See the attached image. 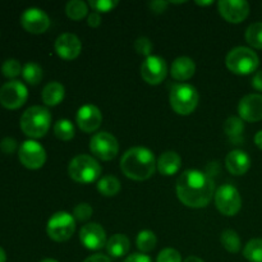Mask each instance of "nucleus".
<instances>
[{
    "label": "nucleus",
    "instance_id": "14",
    "mask_svg": "<svg viewBox=\"0 0 262 262\" xmlns=\"http://www.w3.org/2000/svg\"><path fill=\"white\" fill-rule=\"evenodd\" d=\"M217 8L220 15L229 23L243 22L250 14V4L246 0H222Z\"/></svg>",
    "mask_w": 262,
    "mask_h": 262
},
{
    "label": "nucleus",
    "instance_id": "32",
    "mask_svg": "<svg viewBox=\"0 0 262 262\" xmlns=\"http://www.w3.org/2000/svg\"><path fill=\"white\" fill-rule=\"evenodd\" d=\"M246 41L255 49H262V22L252 23L246 31Z\"/></svg>",
    "mask_w": 262,
    "mask_h": 262
},
{
    "label": "nucleus",
    "instance_id": "39",
    "mask_svg": "<svg viewBox=\"0 0 262 262\" xmlns=\"http://www.w3.org/2000/svg\"><path fill=\"white\" fill-rule=\"evenodd\" d=\"M168 5H169L168 2H161V0H156V2L150 3V8L152 9V12L158 13V14L165 12Z\"/></svg>",
    "mask_w": 262,
    "mask_h": 262
},
{
    "label": "nucleus",
    "instance_id": "41",
    "mask_svg": "<svg viewBox=\"0 0 262 262\" xmlns=\"http://www.w3.org/2000/svg\"><path fill=\"white\" fill-rule=\"evenodd\" d=\"M124 262H151V258L145 253H133L128 256Z\"/></svg>",
    "mask_w": 262,
    "mask_h": 262
},
{
    "label": "nucleus",
    "instance_id": "37",
    "mask_svg": "<svg viewBox=\"0 0 262 262\" xmlns=\"http://www.w3.org/2000/svg\"><path fill=\"white\" fill-rule=\"evenodd\" d=\"M156 262H182V256L174 248H165L159 253Z\"/></svg>",
    "mask_w": 262,
    "mask_h": 262
},
{
    "label": "nucleus",
    "instance_id": "11",
    "mask_svg": "<svg viewBox=\"0 0 262 262\" xmlns=\"http://www.w3.org/2000/svg\"><path fill=\"white\" fill-rule=\"evenodd\" d=\"M18 158L20 164L31 170L42 168L46 161V151L35 140H27L19 146Z\"/></svg>",
    "mask_w": 262,
    "mask_h": 262
},
{
    "label": "nucleus",
    "instance_id": "12",
    "mask_svg": "<svg viewBox=\"0 0 262 262\" xmlns=\"http://www.w3.org/2000/svg\"><path fill=\"white\" fill-rule=\"evenodd\" d=\"M168 74L166 61L161 56L151 55L145 59L141 66V77L148 84H160Z\"/></svg>",
    "mask_w": 262,
    "mask_h": 262
},
{
    "label": "nucleus",
    "instance_id": "9",
    "mask_svg": "<svg viewBox=\"0 0 262 262\" xmlns=\"http://www.w3.org/2000/svg\"><path fill=\"white\" fill-rule=\"evenodd\" d=\"M90 150L95 158L102 161L113 160L118 155L119 143L118 140L109 132L95 133L90 141Z\"/></svg>",
    "mask_w": 262,
    "mask_h": 262
},
{
    "label": "nucleus",
    "instance_id": "19",
    "mask_svg": "<svg viewBox=\"0 0 262 262\" xmlns=\"http://www.w3.org/2000/svg\"><path fill=\"white\" fill-rule=\"evenodd\" d=\"M225 166L233 176H243L251 168V158L243 150H233L225 158Z\"/></svg>",
    "mask_w": 262,
    "mask_h": 262
},
{
    "label": "nucleus",
    "instance_id": "15",
    "mask_svg": "<svg viewBox=\"0 0 262 262\" xmlns=\"http://www.w3.org/2000/svg\"><path fill=\"white\" fill-rule=\"evenodd\" d=\"M79 241L82 245L91 251H99L106 246V233L97 223H90L82 227L79 232Z\"/></svg>",
    "mask_w": 262,
    "mask_h": 262
},
{
    "label": "nucleus",
    "instance_id": "16",
    "mask_svg": "<svg viewBox=\"0 0 262 262\" xmlns=\"http://www.w3.org/2000/svg\"><path fill=\"white\" fill-rule=\"evenodd\" d=\"M238 113L243 122H260L262 120V95L250 94L242 97L238 104Z\"/></svg>",
    "mask_w": 262,
    "mask_h": 262
},
{
    "label": "nucleus",
    "instance_id": "40",
    "mask_svg": "<svg viewBox=\"0 0 262 262\" xmlns=\"http://www.w3.org/2000/svg\"><path fill=\"white\" fill-rule=\"evenodd\" d=\"M101 20L102 19H101V15H100V13L94 12V13H91L89 17H87V25L92 28H96L101 25Z\"/></svg>",
    "mask_w": 262,
    "mask_h": 262
},
{
    "label": "nucleus",
    "instance_id": "43",
    "mask_svg": "<svg viewBox=\"0 0 262 262\" xmlns=\"http://www.w3.org/2000/svg\"><path fill=\"white\" fill-rule=\"evenodd\" d=\"M83 262H112V261H110V258L107 257V256L101 255V253H96V255L87 257Z\"/></svg>",
    "mask_w": 262,
    "mask_h": 262
},
{
    "label": "nucleus",
    "instance_id": "4",
    "mask_svg": "<svg viewBox=\"0 0 262 262\" xmlns=\"http://www.w3.org/2000/svg\"><path fill=\"white\" fill-rule=\"evenodd\" d=\"M101 165L90 155H78L71 160L68 174L74 182L81 184L94 183L101 177Z\"/></svg>",
    "mask_w": 262,
    "mask_h": 262
},
{
    "label": "nucleus",
    "instance_id": "20",
    "mask_svg": "<svg viewBox=\"0 0 262 262\" xmlns=\"http://www.w3.org/2000/svg\"><path fill=\"white\" fill-rule=\"evenodd\" d=\"M196 64L188 56H179L173 61L170 68V74L177 81H188L194 76Z\"/></svg>",
    "mask_w": 262,
    "mask_h": 262
},
{
    "label": "nucleus",
    "instance_id": "7",
    "mask_svg": "<svg viewBox=\"0 0 262 262\" xmlns=\"http://www.w3.org/2000/svg\"><path fill=\"white\" fill-rule=\"evenodd\" d=\"M74 230H76V219L73 215L66 211L55 212L49 219L46 225V233L49 238L55 242H66L71 239Z\"/></svg>",
    "mask_w": 262,
    "mask_h": 262
},
{
    "label": "nucleus",
    "instance_id": "22",
    "mask_svg": "<svg viewBox=\"0 0 262 262\" xmlns=\"http://www.w3.org/2000/svg\"><path fill=\"white\" fill-rule=\"evenodd\" d=\"M106 251L112 257L119 258L123 257L128 253L130 247L129 239L124 234H114L107 239L106 242Z\"/></svg>",
    "mask_w": 262,
    "mask_h": 262
},
{
    "label": "nucleus",
    "instance_id": "42",
    "mask_svg": "<svg viewBox=\"0 0 262 262\" xmlns=\"http://www.w3.org/2000/svg\"><path fill=\"white\" fill-rule=\"evenodd\" d=\"M252 87L257 91L262 92V71L256 72V74L252 78Z\"/></svg>",
    "mask_w": 262,
    "mask_h": 262
},
{
    "label": "nucleus",
    "instance_id": "48",
    "mask_svg": "<svg viewBox=\"0 0 262 262\" xmlns=\"http://www.w3.org/2000/svg\"><path fill=\"white\" fill-rule=\"evenodd\" d=\"M40 262H58L56 260H53V258H45V260L40 261Z\"/></svg>",
    "mask_w": 262,
    "mask_h": 262
},
{
    "label": "nucleus",
    "instance_id": "29",
    "mask_svg": "<svg viewBox=\"0 0 262 262\" xmlns=\"http://www.w3.org/2000/svg\"><path fill=\"white\" fill-rule=\"evenodd\" d=\"M220 242H222L223 247L230 253H237L241 250V246H242L238 233L232 229H227L222 233Z\"/></svg>",
    "mask_w": 262,
    "mask_h": 262
},
{
    "label": "nucleus",
    "instance_id": "38",
    "mask_svg": "<svg viewBox=\"0 0 262 262\" xmlns=\"http://www.w3.org/2000/svg\"><path fill=\"white\" fill-rule=\"evenodd\" d=\"M17 141H15L14 138L5 137L4 140H2V142H0V150L4 154L10 155V154H13L17 150Z\"/></svg>",
    "mask_w": 262,
    "mask_h": 262
},
{
    "label": "nucleus",
    "instance_id": "1",
    "mask_svg": "<svg viewBox=\"0 0 262 262\" xmlns=\"http://www.w3.org/2000/svg\"><path fill=\"white\" fill-rule=\"evenodd\" d=\"M177 196L187 207L202 209L214 199L215 183L204 171L188 169L177 179Z\"/></svg>",
    "mask_w": 262,
    "mask_h": 262
},
{
    "label": "nucleus",
    "instance_id": "30",
    "mask_svg": "<svg viewBox=\"0 0 262 262\" xmlns=\"http://www.w3.org/2000/svg\"><path fill=\"white\" fill-rule=\"evenodd\" d=\"M54 133L60 141H71L74 137L76 129L71 120L60 119L54 125Z\"/></svg>",
    "mask_w": 262,
    "mask_h": 262
},
{
    "label": "nucleus",
    "instance_id": "5",
    "mask_svg": "<svg viewBox=\"0 0 262 262\" xmlns=\"http://www.w3.org/2000/svg\"><path fill=\"white\" fill-rule=\"evenodd\" d=\"M225 64L232 73L238 76H248L258 68L260 59L252 49L238 46L228 53Z\"/></svg>",
    "mask_w": 262,
    "mask_h": 262
},
{
    "label": "nucleus",
    "instance_id": "25",
    "mask_svg": "<svg viewBox=\"0 0 262 262\" xmlns=\"http://www.w3.org/2000/svg\"><path fill=\"white\" fill-rule=\"evenodd\" d=\"M245 130V123L238 117H229L224 123V132L234 142L242 141V133Z\"/></svg>",
    "mask_w": 262,
    "mask_h": 262
},
{
    "label": "nucleus",
    "instance_id": "13",
    "mask_svg": "<svg viewBox=\"0 0 262 262\" xmlns=\"http://www.w3.org/2000/svg\"><path fill=\"white\" fill-rule=\"evenodd\" d=\"M20 25L27 32L40 35L50 27V18L40 8H28L20 15Z\"/></svg>",
    "mask_w": 262,
    "mask_h": 262
},
{
    "label": "nucleus",
    "instance_id": "44",
    "mask_svg": "<svg viewBox=\"0 0 262 262\" xmlns=\"http://www.w3.org/2000/svg\"><path fill=\"white\" fill-rule=\"evenodd\" d=\"M255 143L260 150H262V130H258L255 136Z\"/></svg>",
    "mask_w": 262,
    "mask_h": 262
},
{
    "label": "nucleus",
    "instance_id": "17",
    "mask_svg": "<svg viewBox=\"0 0 262 262\" xmlns=\"http://www.w3.org/2000/svg\"><path fill=\"white\" fill-rule=\"evenodd\" d=\"M77 125L84 133H92L100 128L102 123V114L97 106L92 104L83 105L77 112Z\"/></svg>",
    "mask_w": 262,
    "mask_h": 262
},
{
    "label": "nucleus",
    "instance_id": "18",
    "mask_svg": "<svg viewBox=\"0 0 262 262\" xmlns=\"http://www.w3.org/2000/svg\"><path fill=\"white\" fill-rule=\"evenodd\" d=\"M55 51L64 60H73L81 54L82 42L74 33H63L56 38Z\"/></svg>",
    "mask_w": 262,
    "mask_h": 262
},
{
    "label": "nucleus",
    "instance_id": "27",
    "mask_svg": "<svg viewBox=\"0 0 262 262\" xmlns=\"http://www.w3.org/2000/svg\"><path fill=\"white\" fill-rule=\"evenodd\" d=\"M156 243H158L156 235L151 230H142V232L138 233L137 239H136L137 248L142 253L151 252L156 247Z\"/></svg>",
    "mask_w": 262,
    "mask_h": 262
},
{
    "label": "nucleus",
    "instance_id": "46",
    "mask_svg": "<svg viewBox=\"0 0 262 262\" xmlns=\"http://www.w3.org/2000/svg\"><path fill=\"white\" fill-rule=\"evenodd\" d=\"M5 261H7V253H5V251L0 247V262H5Z\"/></svg>",
    "mask_w": 262,
    "mask_h": 262
},
{
    "label": "nucleus",
    "instance_id": "6",
    "mask_svg": "<svg viewBox=\"0 0 262 262\" xmlns=\"http://www.w3.org/2000/svg\"><path fill=\"white\" fill-rule=\"evenodd\" d=\"M199 92L192 84L177 83L171 87L169 101L177 114L189 115L199 105Z\"/></svg>",
    "mask_w": 262,
    "mask_h": 262
},
{
    "label": "nucleus",
    "instance_id": "10",
    "mask_svg": "<svg viewBox=\"0 0 262 262\" xmlns=\"http://www.w3.org/2000/svg\"><path fill=\"white\" fill-rule=\"evenodd\" d=\"M28 97V90L22 82L13 79L3 84L0 89V104L5 109L15 110L25 105Z\"/></svg>",
    "mask_w": 262,
    "mask_h": 262
},
{
    "label": "nucleus",
    "instance_id": "21",
    "mask_svg": "<svg viewBox=\"0 0 262 262\" xmlns=\"http://www.w3.org/2000/svg\"><path fill=\"white\" fill-rule=\"evenodd\" d=\"M159 173L165 177H171L178 173L182 168V158L176 151H166L161 154L156 163Z\"/></svg>",
    "mask_w": 262,
    "mask_h": 262
},
{
    "label": "nucleus",
    "instance_id": "24",
    "mask_svg": "<svg viewBox=\"0 0 262 262\" xmlns=\"http://www.w3.org/2000/svg\"><path fill=\"white\" fill-rule=\"evenodd\" d=\"M120 188H122V186H120V182L117 177H102V178L99 179V182H97V191L105 197L115 196V194L119 193Z\"/></svg>",
    "mask_w": 262,
    "mask_h": 262
},
{
    "label": "nucleus",
    "instance_id": "36",
    "mask_svg": "<svg viewBox=\"0 0 262 262\" xmlns=\"http://www.w3.org/2000/svg\"><path fill=\"white\" fill-rule=\"evenodd\" d=\"M94 214V209L91 207V205L86 204V202H82V204L77 205L74 207L73 216L76 220H79V222H86Z\"/></svg>",
    "mask_w": 262,
    "mask_h": 262
},
{
    "label": "nucleus",
    "instance_id": "3",
    "mask_svg": "<svg viewBox=\"0 0 262 262\" xmlns=\"http://www.w3.org/2000/svg\"><path fill=\"white\" fill-rule=\"evenodd\" d=\"M20 129L30 138H42L51 124V114L43 106H31L20 117Z\"/></svg>",
    "mask_w": 262,
    "mask_h": 262
},
{
    "label": "nucleus",
    "instance_id": "8",
    "mask_svg": "<svg viewBox=\"0 0 262 262\" xmlns=\"http://www.w3.org/2000/svg\"><path fill=\"white\" fill-rule=\"evenodd\" d=\"M215 205L225 216H234L242 207V197L232 184H224L215 192Z\"/></svg>",
    "mask_w": 262,
    "mask_h": 262
},
{
    "label": "nucleus",
    "instance_id": "34",
    "mask_svg": "<svg viewBox=\"0 0 262 262\" xmlns=\"http://www.w3.org/2000/svg\"><path fill=\"white\" fill-rule=\"evenodd\" d=\"M117 0H90L89 5L96 13H109L117 8Z\"/></svg>",
    "mask_w": 262,
    "mask_h": 262
},
{
    "label": "nucleus",
    "instance_id": "31",
    "mask_svg": "<svg viewBox=\"0 0 262 262\" xmlns=\"http://www.w3.org/2000/svg\"><path fill=\"white\" fill-rule=\"evenodd\" d=\"M243 256L250 262H262V239H251L243 250Z\"/></svg>",
    "mask_w": 262,
    "mask_h": 262
},
{
    "label": "nucleus",
    "instance_id": "47",
    "mask_svg": "<svg viewBox=\"0 0 262 262\" xmlns=\"http://www.w3.org/2000/svg\"><path fill=\"white\" fill-rule=\"evenodd\" d=\"M196 4L202 5V7H206V5H211V4H214V2H196Z\"/></svg>",
    "mask_w": 262,
    "mask_h": 262
},
{
    "label": "nucleus",
    "instance_id": "35",
    "mask_svg": "<svg viewBox=\"0 0 262 262\" xmlns=\"http://www.w3.org/2000/svg\"><path fill=\"white\" fill-rule=\"evenodd\" d=\"M152 49L154 45L148 37H138L137 40L135 41V50L137 51V54H140V55L148 58V56H151Z\"/></svg>",
    "mask_w": 262,
    "mask_h": 262
},
{
    "label": "nucleus",
    "instance_id": "28",
    "mask_svg": "<svg viewBox=\"0 0 262 262\" xmlns=\"http://www.w3.org/2000/svg\"><path fill=\"white\" fill-rule=\"evenodd\" d=\"M66 13L68 15V18H71V19L81 20L89 13V7L82 0H72V2L67 3Z\"/></svg>",
    "mask_w": 262,
    "mask_h": 262
},
{
    "label": "nucleus",
    "instance_id": "33",
    "mask_svg": "<svg viewBox=\"0 0 262 262\" xmlns=\"http://www.w3.org/2000/svg\"><path fill=\"white\" fill-rule=\"evenodd\" d=\"M22 66L17 59H8L2 66V73L7 78H15L22 74Z\"/></svg>",
    "mask_w": 262,
    "mask_h": 262
},
{
    "label": "nucleus",
    "instance_id": "2",
    "mask_svg": "<svg viewBox=\"0 0 262 262\" xmlns=\"http://www.w3.org/2000/svg\"><path fill=\"white\" fill-rule=\"evenodd\" d=\"M155 155L146 147H132L127 150L120 160V169L127 178L133 181H146L155 173Z\"/></svg>",
    "mask_w": 262,
    "mask_h": 262
},
{
    "label": "nucleus",
    "instance_id": "45",
    "mask_svg": "<svg viewBox=\"0 0 262 262\" xmlns=\"http://www.w3.org/2000/svg\"><path fill=\"white\" fill-rule=\"evenodd\" d=\"M183 262H204V260H201V258L197 257V256H189V257H187Z\"/></svg>",
    "mask_w": 262,
    "mask_h": 262
},
{
    "label": "nucleus",
    "instance_id": "23",
    "mask_svg": "<svg viewBox=\"0 0 262 262\" xmlns=\"http://www.w3.org/2000/svg\"><path fill=\"white\" fill-rule=\"evenodd\" d=\"M66 95L64 86L59 82H50L42 90V101L46 106H56L60 104Z\"/></svg>",
    "mask_w": 262,
    "mask_h": 262
},
{
    "label": "nucleus",
    "instance_id": "26",
    "mask_svg": "<svg viewBox=\"0 0 262 262\" xmlns=\"http://www.w3.org/2000/svg\"><path fill=\"white\" fill-rule=\"evenodd\" d=\"M22 76L23 79H25L28 84L36 86V84H38L42 81V68H41L38 64L30 61V63H27L23 67Z\"/></svg>",
    "mask_w": 262,
    "mask_h": 262
}]
</instances>
